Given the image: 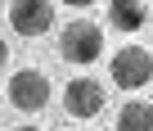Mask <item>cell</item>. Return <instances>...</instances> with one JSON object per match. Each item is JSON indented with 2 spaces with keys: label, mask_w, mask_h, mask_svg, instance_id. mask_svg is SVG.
Listing matches in <instances>:
<instances>
[{
  "label": "cell",
  "mask_w": 153,
  "mask_h": 131,
  "mask_svg": "<svg viewBox=\"0 0 153 131\" xmlns=\"http://www.w3.org/2000/svg\"><path fill=\"white\" fill-rule=\"evenodd\" d=\"M59 54H63L68 63H95V59L104 54V32H99V23H90V18L68 23V27L59 32Z\"/></svg>",
  "instance_id": "6da1fadb"
},
{
  "label": "cell",
  "mask_w": 153,
  "mask_h": 131,
  "mask_svg": "<svg viewBox=\"0 0 153 131\" xmlns=\"http://www.w3.org/2000/svg\"><path fill=\"white\" fill-rule=\"evenodd\" d=\"M113 82H117L122 91L149 86V82H153V54H149L144 45H122V50L113 54Z\"/></svg>",
  "instance_id": "7a4b0ae2"
},
{
  "label": "cell",
  "mask_w": 153,
  "mask_h": 131,
  "mask_svg": "<svg viewBox=\"0 0 153 131\" xmlns=\"http://www.w3.org/2000/svg\"><path fill=\"white\" fill-rule=\"evenodd\" d=\"M9 104L23 109V113H36L50 104V77L41 68H18L14 82H9Z\"/></svg>",
  "instance_id": "3957f363"
},
{
  "label": "cell",
  "mask_w": 153,
  "mask_h": 131,
  "mask_svg": "<svg viewBox=\"0 0 153 131\" xmlns=\"http://www.w3.org/2000/svg\"><path fill=\"white\" fill-rule=\"evenodd\" d=\"M9 23H14L18 36H45L50 23H54V9H50V0H14Z\"/></svg>",
  "instance_id": "277c9868"
},
{
  "label": "cell",
  "mask_w": 153,
  "mask_h": 131,
  "mask_svg": "<svg viewBox=\"0 0 153 131\" xmlns=\"http://www.w3.org/2000/svg\"><path fill=\"white\" fill-rule=\"evenodd\" d=\"M63 109H68L72 118H95V113L104 109V86L90 82V77L68 82V91H63Z\"/></svg>",
  "instance_id": "5b68a950"
},
{
  "label": "cell",
  "mask_w": 153,
  "mask_h": 131,
  "mask_svg": "<svg viewBox=\"0 0 153 131\" xmlns=\"http://www.w3.org/2000/svg\"><path fill=\"white\" fill-rule=\"evenodd\" d=\"M108 23L117 32H140L149 23V9H144V0H113L108 5Z\"/></svg>",
  "instance_id": "8992f818"
},
{
  "label": "cell",
  "mask_w": 153,
  "mask_h": 131,
  "mask_svg": "<svg viewBox=\"0 0 153 131\" xmlns=\"http://www.w3.org/2000/svg\"><path fill=\"white\" fill-rule=\"evenodd\" d=\"M117 131H153V104H144V100L122 104V113H117Z\"/></svg>",
  "instance_id": "52a82bcc"
},
{
  "label": "cell",
  "mask_w": 153,
  "mask_h": 131,
  "mask_svg": "<svg viewBox=\"0 0 153 131\" xmlns=\"http://www.w3.org/2000/svg\"><path fill=\"white\" fill-rule=\"evenodd\" d=\"M63 5H72V9H90L95 0H63Z\"/></svg>",
  "instance_id": "ba28073f"
},
{
  "label": "cell",
  "mask_w": 153,
  "mask_h": 131,
  "mask_svg": "<svg viewBox=\"0 0 153 131\" xmlns=\"http://www.w3.org/2000/svg\"><path fill=\"white\" fill-rule=\"evenodd\" d=\"M5 59H9V45H5V36H0V68H5Z\"/></svg>",
  "instance_id": "9c48e42d"
},
{
  "label": "cell",
  "mask_w": 153,
  "mask_h": 131,
  "mask_svg": "<svg viewBox=\"0 0 153 131\" xmlns=\"http://www.w3.org/2000/svg\"><path fill=\"white\" fill-rule=\"evenodd\" d=\"M14 131H41V127H14Z\"/></svg>",
  "instance_id": "30bf717a"
}]
</instances>
